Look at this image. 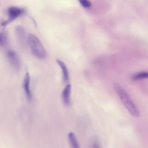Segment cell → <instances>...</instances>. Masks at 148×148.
I'll return each mask as SVG.
<instances>
[{"instance_id":"4","label":"cell","mask_w":148,"mask_h":148,"mask_svg":"<svg viewBox=\"0 0 148 148\" xmlns=\"http://www.w3.org/2000/svg\"><path fill=\"white\" fill-rule=\"evenodd\" d=\"M15 34L19 45L23 47H25L28 45V35L27 36L24 27L21 25L16 27Z\"/></svg>"},{"instance_id":"6","label":"cell","mask_w":148,"mask_h":148,"mask_svg":"<svg viewBox=\"0 0 148 148\" xmlns=\"http://www.w3.org/2000/svg\"><path fill=\"white\" fill-rule=\"evenodd\" d=\"M30 79H31V77H30L29 74L28 72L26 73L24 76V80H23V83L24 91L27 97V98L29 101H31L32 98V92H31V88H30V80H31Z\"/></svg>"},{"instance_id":"10","label":"cell","mask_w":148,"mask_h":148,"mask_svg":"<svg viewBox=\"0 0 148 148\" xmlns=\"http://www.w3.org/2000/svg\"><path fill=\"white\" fill-rule=\"evenodd\" d=\"M131 78L133 80H140L148 78V72L141 71L134 73Z\"/></svg>"},{"instance_id":"7","label":"cell","mask_w":148,"mask_h":148,"mask_svg":"<svg viewBox=\"0 0 148 148\" xmlns=\"http://www.w3.org/2000/svg\"><path fill=\"white\" fill-rule=\"evenodd\" d=\"M71 85L67 84L63 89L61 93L62 100L64 104L66 106H68L71 103Z\"/></svg>"},{"instance_id":"11","label":"cell","mask_w":148,"mask_h":148,"mask_svg":"<svg viewBox=\"0 0 148 148\" xmlns=\"http://www.w3.org/2000/svg\"><path fill=\"white\" fill-rule=\"evenodd\" d=\"M8 42L7 34L3 31H0V47L5 46Z\"/></svg>"},{"instance_id":"5","label":"cell","mask_w":148,"mask_h":148,"mask_svg":"<svg viewBox=\"0 0 148 148\" xmlns=\"http://www.w3.org/2000/svg\"><path fill=\"white\" fill-rule=\"evenodd\" d=\"M6 57L11 66L15 69H19L21 66V62L17 54L12 50H8L6 51Z\"/></svg>"},{"instance_id":"3","label":"cell","mask_w":148,"mask_h":148,"mask_svg":"<svg viewBox=\"0 0 148 148\" xmlns=\"http://www.w3.org/2000/svg\"><path fill=\"white\" fill-rule=\"evenodd\" d=\"M24 10L22 9H20L18 7L16 6H10L8 10V20L4 21L1 23L2 26H5L9 24L10 23L12 22L18 17H19L23 13Z\"/></svg>"},{"instance_id":"13","label":"cell","mask_w":148,"mask_h":148,"mask_svg":"<svg viewBox=\"0 0 148 148\" xmlns=\"http://www.w3.org/2000/svg\"><path fill=\"white\" fill-rule=\"evenodd\" d=\"M91 144L92 145H91V147H100L99 143L98 140H97V139L93 140Z\"/></svg>"},{"instance_id":"12","label":"cell","mask_w":148,"mask_h":148,"mask_svg":"<svg viewBox=\"0 0 148 148\" xmlns=\"http://www.w3.org/2000/svg\"><path fill=\"white\" fill-rule=\"evenodd\" d=\"M79 2L84 8H89L91 6V3L89 0H79Z\"/></svg>"},{"instance_id":"8","label":"cell","mask_w":148,"mask_h":148,"mask_svg":"<svg viewBox=\"0 0 148 148\" xmlns=\"http://www.w3.org/2000/svg\"><path fill=\"white\" fill-rule=\"evenodd\" d=\"M56 62L61 68L62 72V78L64 83H68L69 79V73L66 64L60 59H57Z\"/></svg>"},{"instance_id":"2","label":"cell","mask_w":148,"mask_h":148,"mask_svg":"<svg viewBox=\"0 0 148 148\" xmlns=\"http://www.w3.org/2000/svg\"><path fill=\"white\" fill-rule=\"evenodd\" d=\"M28 45L29 47L31 53L39 59H44L47 53L42 43L39 38L32 34L28 35Z\"/></svg>"},{"instance_id":"9","label":"cell","mask_w":148,"mask_h":148,"mask_svg":"<svg viewBox=\"0 0 148 148\" xmlns=\"http://www.w3.org/2000/svg\"><path fill=\"white\" fill-rule=\"evenodd\" d=\"M68 138L70 145L73 148H79V145L77 142V138L73 132H69L68 134Z\"/></svg>"},{"instance_id":"1","label":"cell","mask_w":148,"mask_h":148,"mask_svg":"<svg viewBox=\"0 0 148 148\" xmlns=\"http://www.w3.org/2000/svg\"><path fill=\"white\" fill-rule=\"evenodd\" d=\"M113 87L118 95L121 102L127 109L128 112L133 116L138 117L140 116L139 110L137 106L128 95L127 92L124 90L123 87L117 83L113 84Z\"/></svg>"}]
</instances>
